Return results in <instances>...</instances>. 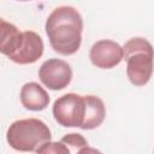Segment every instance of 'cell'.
I'll return each instance as SVG.
<instances>
[{
  "label": "cell",
  "instance_id": "6da1fadb",
  "mask_svg": "<svg viewBox=\"0 0 154 154\" xmlns=\"http://www.w3.org/2000/svg\"><path fill=\"white\" fill-rule=\"evenodd\" d=\"M46 34L52 48L61 55L76 53L82 42L83 20L72 6H59L46 19Z\"/></svg>",
  "mask_w": 154,
  "mask_h": 154
},
{
  "label": "cell",
  "instance_id": "7a4b0ae2",
  "mask_svg": "<svg viewBox=\"0 0 154 154\" xmlns=\"http://www.w3.org/2000/svg\"><path fill=\"white\" fill-rule=\"evenodd\" d=\"M123 59L126 60V75L129 81L137 87L147 84L153 72V47L142 37H134L125 42Z\"/></svg>",
  "mask_w": 154,
  "mask_h": 154
},
{
  "label": "cell",
  "instance_id": "3957f363",
  "mask_svg": "<svg viewBox=\"0 0 154 154\" xmlns=\"http://www.w3.org/2000/svg\"><path fill=\"white\" fill-rule=\"evenodd\" d=\"M51 137L49 128L36 118L16 120L6 132L7 143L18 152H36L43 143L49 142Z\"/></svg>",
  "mask_w": 154,
  "mask_h": 154
},
{
  "label": "cell",
  "instance_id": "277c9868",
  "mask_svg": "<svg viewBox=\"0 0 154 154\" xmlns=\"http://www.w3.org/2000/svg\"><path fill=\"white\" fill-rule=\"evenodd\" d=\"M84 97L75 93L65 94L53 103L54 119L65 128H79L84 119Z\"/></svg>",
  "mask_w": 154,
  "mask_h": 154
},
{
  "label": "cell",
  "instance_id": "5b68a950",
  "mask_svg": "<svg viewBox=\"0 0 154 154\" xmlns=\"http://www.w3.org/2000/svg\"><path fill=\"white\" fill-rule=\"evenodd\" d=\"M40 81L52 90H60L67 87L72 79L71 66L61 59H48L38 70Z\"/></svg>",
  "mask_w": 154,
  "mask_h": 154
},
{
  "label": "cell",
  "instance_id": "8992f818",
  "mask_svg": "<svg viewBox=\"0 0 154 154\" xmlns=\"http://www.w3.org/2000/svg\"><path fill=\"white\" fill-rule=\"evenodd\" d=\"M89 58L99 69H112L123 60V48L112 40H100L91 46Z\"/></svg>",
  "mask_w": 154,
  "mask_h": 154
},
{
  "label": "cell",
  "instance_id": "52a82bcc",
  "mask_svg": "<svg viewBox=\"0 0 154 154\" xmlns=\"http://www.w3.org/2000/svg\"><path fill=\"white\" fill-rule=\"evenodd\" d=\"M43 54V41L38 34L31 30L23 31V42L19 49L10 58L12 61L25 65L34 64Z\"/></svg>",
  "mask_w": 154,
  "mask_h": 154
},
{
  "label": "cell",
  "instance_id": "ba28073f",
  "mask_svg": "<svg viewBox=\"0 0 154 154\" xmlns=\"http://www.w3.org/2000/svg\"><path fill=\"white\" fill-rule=\"evenodd\" d=\"M20 102L30 111H42L49 103V95L36 82L25 83L20 89Z\"/></svg>",
  "mask_w": 154,
  "mask_h": 154
},
{
  "label": "cell",
  "instance_id": "9c48e42d",
  "mask_svg": "<svg viewBox=\"0 0 154 154\" xmlns=\"http://www.w3.org/2000/svg\"><path fill=\"white\" fill-rule=\"evenodd\" d=\"M23 42V32L10 22L0 17V53L8 59L19 49Z\"/></svg>",
  "mask_w": 154,
  "mask_h": 154
},
{
  "label": "cell",
  "instance_id": "30bf717a",
  "mask_svg": "<svg viewBox=\"0 0 154 154\" xmlns=\"http://www.w3.org/2000/svg\"><path fill=\"white\" fill-rule=\"evenodd\" d=\"M83 97L85 103V112L83 123L79 128L83 130H91L102 124L106 117V108L103 101L95 95H85Z\"/></svg>",
  "mask_w": 154,
  "mask_h": 154
},
{
  "label": "cell",
  "instance_id": "8fae6325",
  "mask_svg": "<svg viewBox=\"0 0 154 154\" xmlns=\"http://www.w3.org/2000/svg\"><path fill=\"white\" fill-rule=\"evenodd\" d=\"M37 154H71V150L63 142H46L37 150Z\"/></svg>",
  "mask_w": 154,
  "mask_h": 154
},
{
  "label": "cell",
  "instance_id": "7c38bea8",
  "mask_svg": "<svg viewBox=\"0 0 154 154\" xmlns=\"http://www.w3.org/2000/svg\"><path fill=\"white\" fill-rule=\"evenodd\" d=\"M60 142H63L64 144L66 146H70V147H73V148H83V147H87L88 146V142L87 140L81 135V134H67L65 135Z\"/></svg>",
  "mask_w": 154,
  "mask_h": 154
},
{
  "label": "cell",
  "instance_id": "4fadbf2b",
  "mask_svg": "<svg viewBox=\"0 0 154 154\" xmlns=\"http://www.w3.org/2000/svg\"><path fill=\"white\" fill-rule=\"evenodd\" d=\"M77 154H102V153L99 149H96V148H91V147H88L87 146V147L81 148Z\"/></svg>",
  "mask_w": 154,
  "mask_h": 154
}]
</instances>
